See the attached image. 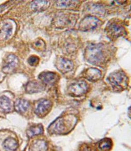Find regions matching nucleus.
<instances>
[{"label": "nucleus", "instance_id": "6", "mask_svg": "<svg viewBox=\"0 0 131 151\" xmlns=\"http://www.w3.org/2000/svg\"><path fill=\"white\" fill-rule=\"evenodd\" d=\"M19 64L18 58L14 55H9L5 57L3 65V71L9 73L14 71Z\"/></svg>", "mask_w": 131, "mask_h": 151}, {"label": "nucleus", "instance_id": "22", "mask_svg": "<svg viewBox=\"0 0 131 151\" xmlns=\"http://www.w3.org/2000/svg\"><path fill=\"white\" fill-rule=\"evenodd\" d=\"M39 61V59L38 57L36 56H32L30 57L28 59V63L31 65V66H35L38 64Z\"/></svg>", "mask_w": 131, "mask_h": 151}, {"label": "nucleus", "instance_id": "1", "mask_svg": "<svg viewBox=\"0 0 131 151\" xmlns=\"http://www.w3.org/2000/svg\"><path fill=\"white\" fill-rule=\"evenodd\" d=\"M108 55L107 48L103 44H91L85 50V58L90 64L99 65L105 63Z\"/></svg>", "mask_w": 131, "mask_h": 151}, {"label": "nucleus", "instance_id": "8", "mask_svg": "<svg viewBox=\"0 0 131 151\" xmlns=\"http://www.w3.org/2000/svg\"><path fill=\"white\" fill-rule=\"evenodd\" d=\"M51 106V102L50 101L47 99H42L38 101L36 106V114L39 116L43 117L49 112Z\"/></svg>", "mask_w": 131, "mask_h": 151}, {"label": "nucleus", "instance_id": "5", "mask_svg": "<svg viewBox=\"0 0 131 151\" xmlns=\"http://www.w3.org/2000/svg\"><path fill=\"white\" fill-rule=\"evenodd\" d=\"M107 33L111 38H116L122 36L124 33V28L117 22H112L107 26Z\"/></svg>", "mask_w": 131, "mask_h": 151}, {"label": "nucleus", "instance_id": "20", "mask_svg": "<svg viewBox=\"0 0 131 151\" xmlns=\"http://www.w3.org/2000/svg\"><path fill=\"white\" fill-rule=\"evenodd\" d=\"M78 2L75 1H58L56 2V5L59 7H73Z\"/></svg>", "mask_w": 131, "mask_h": 151}, {"label": "nucleus", "instance_id": "4", "mask_svg": "<svg viewBox=\"0 0 131 151\" xmlns=\"http://www.w3.org/2000/svg\"><path fill=\"white\" fill-rule=\"evenodd\" d=\"M88 89V85L85 81H78L73 83L68 87V94L73 97H80L86 93Z\"/></svg>", "mask_w": 131, "mask_h": 151}, {"label": "nucleus", "instance_id": "17", "mask_svg": "<svg viewBox=\"0 0 131 151\" xmlns=\"http://www.w3.org/2000/svg\"><path fill=\"white\" fill-rule=\"evenodd\" d=\"M0 108L4 112H9L12 109V104L10 99L6 96L0 97Z\"/></svg>", "mask_w": 131, "mask_h": 151}, {"label": "nucleus", "instance_id": "13", "mask_svg": "<svg viewBox=\"0 0 131 151\" xmlns=\"http://www.w3.org/2000/svg\"><path fill=\"white\" fill-rule=\"evenodd\" d=\"M29 107V104L24 99H17L14 104V108L19 113H24L27 111Z\"/></svg>", "mask_w": 131, "mask_h": 151}, {"label": "nucleus", "instance_id": "10", "mask_svg": "<svg viewBox=\"0 0 131 151\" xmlns=\"http://www.w3.org/2000/svg\"><path fill=\"white\" fill-rule=\"evenodd\" d=\"M38 78L44 84L52 85L54 84L58 79V76L53 72L47 71L40 73Z\"/></svg>", "mask_w": 131, "mask_h": 151}, {"label": "nucleus", "instance_id": "12", "mask_svg": "<svg viewBox=\"0 0 131 151\" xmlns=\"http://www.w3.org/2000/svg\"><path fill=\"white\" fill-rule=\"evenodd\" d=\"M44 89L43 85H42L41 83L33 81H31L26 85L25 90L26 92L28 93H37L40 92Z\"/></svg>", "mask_w": 131, "mask_h": 151}, {"label": "nucleus", "instance_id": "14", "mask_svg": "<svg viewBox=\"0 0 131 151\" xmlns=\"http://www.w3.org/2000/svg\"><path fill=\"white\" fill-rule=\"evenodd\" d=\"M13 26L10 23H6L0 30V37L3 40H7L11 36L13 33Z\"/></svg>", "mask_w": 131, "mask_h": 151}, {"label": "nucleus", "instance_id": "16", "mask_svg": "<svg viewBox=\"0 0 131 151\" xmlns=\"http://www.w3.org/2000/svg\"><path fill=\"white\" fill-rule=\"evenodd\" d=\"M3 146L5 150L9 151H14L18 147L17 142L13 138H7L3 143Z\"/></svg>", "mask_w": 131, "mask_h": 151}, {"label": "nucleus", "instance_id": "21", "mask_svg": "<svg viewBox=\"0 0 131 151\" xmlns=\"http://www.w3.org/2000/svg\"><path fill=\"white\" fill-rule=\"evenodd\" d=\"M112 145L111 140L109 139H103L99 143V147L103 150H108L111 149Z\"/></svg>", "mask_w": 131, "mask_h": 151}, {"label": "nucleus", "instance_id": "11", "mask_svg": "<svg viewBox=\"0 0 131 151\" xmlns=\"http://www.w3.org/2000/svg\"><path fill=\"white\" fill-rule=\"evenodd\" d=\"M101 76L100 71L97 68H90L85 73V77L90 81H96L99 80Z\"/></svg>", "mask_w": 131, "mask_h": 151}, {"label": "nucleus", "instance_id": "19", "mask_svg": "<svg viewBox=\"0 0 131 151\" xmlns=\"http://www.w3.org/2000/svg\"><path fill=\"white\" fill-rule=\"evenodd\" d=\"M43 133V127L41 125L32 126L27 130V134L28 137H32L37 135L42 134Z\"/></svg>", "mask_w": 131, "mask_h": 151}, {"label": "nucleus", "instance_id": "18", "mask_svg": "<svg viewBox=\"0 0 131 151\" xmlns=\"http://www.w3.org/2000/svg\"><path fill=\"white\" fill-rule=\"evenodd\" d=\"M47 150L46 142L43 140L35 142L31 147V151H46Z\"/></svg>", "mask_w": 131, "mask_h": 151}, {"label": "nucleus", "instance_id": "25", "mask_svg": "<svg viewBox=\"0 0 131 151\" xmlns=\"http://www.w3.org/2000/svg\"><path fill=\"white\" fill-rule=\"evenodd\" d=\"M4 8V6H3V5L1 6H0V11H1L2 9H3Z\"/></svg>", "mask_w": 131, "mask_h": 151}, {"label": "nucleus", "instance_id": "24", "mask_svg": "<svg viewBox=\"0 0 131 151\" xmlns=\"http://www.w3.org/2000/svg\"><path fill=\"white\" fill-rule=\"evenodd\" d=\"M83 151H91V150L89 147H85L84 149L83 150Z\"/></svg>", "mask_w": 131, "mask_h": 151}, {"label": "nucleus", "instance_id": "9", "mask_svg": "<svg viewBox=\"0 0 131 151\" xmlns=\"http://www.w3.org/2000/svg\"><path fill=\"white\" fill-rule=\"evenodd\" d=\"M56 66L59 71L63 73H66L72 70L74 67L72 61L62 57H60L59 59H57Z\"/></svg>", "mask_w": 131, "mask_h": 151}, {"label": "nucleus", "instance_id": "26", "mask_svg": "<svg viewBox=\"0 0 131 151\" xmlns=\"http://www.w3.org/2000/svg\"><path fill=\"white\" fill-rule=\"evenodd\" d=\"M0 78H1V73H0Z\"/></svg>", "mask_w": 131, "mask_h": 151}, {"label": "nucleus", "instance_id": "2", "mask_svg": "<svg viewBox=\"0 0 131 151\" xmlns=\"http://www.w3.org/2000/svg\"><path fill=\"white\" fill-rule=\"evenodd\" d=\"M113 88L122 90L127 88L128 78L122 71H117L111 73L108 78Z\"/></svg>", "mask_w": 131, "mask_h": 151}, {"label": "nucleus", "instance_id": "7", "mask_svg": "<svg viewBox=\"0 0 131 151\" xmlns=\"http://www.w3.org/2000/svg\"><path fill=\"white\" fill-rule=\"evenodd\" d=\"M100 20L94 17H87L83 19L80 22V30L82 31H88L94 29L98 25Z\"/></svg>", "mask_w": 131, "mask_h": 151}, {"label": "nucleus", "instance_id": "23", "mask_svg": "<svg viewBox=\"0 0 131 151\" xmlns=\"http://www.w3.org/2000/svg\"><path fill=\"white\" fill-rule=\"evenodd\" d=\"M35 46L36 47H39V48H42V47H45V45L44 42H42V41L38 40L35 43Z\"/></svg>", "mask_w": 131, "mask_h": 151}, {"label": "nucleus", "instance_id": "3", "mask_svg": "<svg viewBox=\"0 0 131 151\" xmlns=\"http://www.w3.org/2000/svg\"><path fill=\"white\" fill-rule=\"evenodd\" d=\"M71 126L72 123L68 124L63 118H58L50 124L48 131L51 134H64L67 133L68 131H70Z\"/></svg>", "mask_w": 131, "mask_h": 151}, {"label": "nucleus", "instance_id": "15", "mask_svg": "<svg viewBox=\"0 0 131 151\" xmlns=\"http://www.w3.org/2000/svg\"><path fill=\"white\" fill-rule=\"evenodd\" d=\"M49 6V2L47 1H35L31 3V9L34 11L40 12L47 9Z\"/></svg>", "mask_w": 131, "mask_h": 151}]
</instances>
